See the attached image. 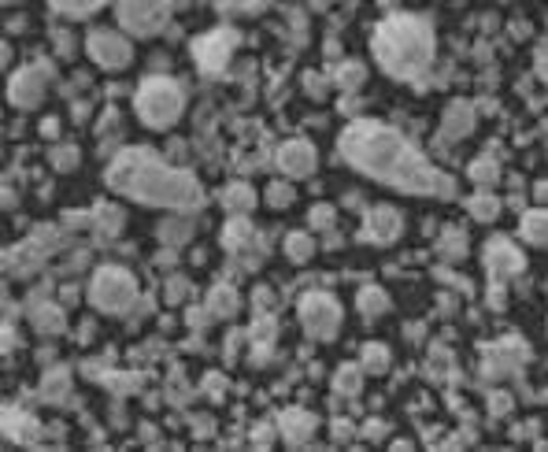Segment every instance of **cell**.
<instances>
[{"instance_id": "obj_7", "label": "cell", "mask_w": 548, "mask_h": 452, "mask_svg": "<svg viewBox=\"0 0 548 452\" xmlns=\"http://www.w3.org/2000/svg\"><path fill=\"white\" fill-rule=\"evenodd\" d=\"M301 326L315 341H334L341 334V305L330 293H308L301 300Z\"/></svg>"}, {"instance_id": "obj_30", "label": "cell", "mask_w": 548, "mask_h": 452, "mask_svg": "<svg viewBox=\"0 0 548 452\" xmlns=\"http://www.w3.org/2000/svg\"><path fill=\"white\" fill-rule=\"evenodd\" d=\"M293 200H296L293 179H286V182H274V186H267V205H270V208H289Z\"/></svg>"}, {"instance_id": "obj_36", "label": "cell", "mask_w": 548, "mask_h": 452, "mask_svg": "<svg viewBox=\"0 0 548 452\" xmlns=\"http://www.w3.org/2000/svg\"><path fill=\"white\" fill-rule=\"evenodd\" d=\"M48 160H53L56 171H74V167H79V148H74V145H56Z\"/></svg>"}, {"instance_id": "obj_32", "label": "cell", "mask_w": 548, "mask_h": 452, "mask_svg": "<svg viewBox=\"0 0 548 452\" xmlns=\"http://www.w3.org/2000/svg\"><path fill=\"white\" fill-rule=\"evenodd\" d=\"M467 253V241H463V230H444L441 234V256H448V260H460Z\"/></svg>"}, {"instance_id": "obj_21", "label": "cell", "mask_w": 548, "mask_h": 452, "mask_svg": "<svg viewBox=\"0 0 548 452\" xmlns=\"http://www.w3.org/2000/svg\"><path fill=\"white\" fill-rule=\"evenodd\" d=\"M356 308H360L363 319H378V315L389 312V293L382 286H363L360 297H356Z\"/></svg>"}, {"instance_id": "obj_28", "label": "cell", "mask_w": 548, "mask_h": 452, "mask_svg": "<svg viewBox=\"0 0 548 452\" xmlns=\"http://www.w3.org/2000/svg\"><path fill=\"white\" fill-rule=\"evenodd\" d=\"M60 15H71V19H79V15H93L96 8H104L108 0H48Z\"/></svg>"}, {"instance_id": "obj_26", "label": "cell", "mask_w": 548, "mask_h": 452, "mask_svg": "<svg viewBox=\"0 0 548 452\" xmlns=\"http://www.w3.org/2000/svg\"><path fill=\"white\" fill-rule=\"evenodd\" d=\"M363 367H353V364H345V367H337V374H334V389L341 393V397H356L360 389H363Z\"/></svg>"}, {"instance_id": "obj_27", "label": "cell", "mask_w": 548, "mask_h": 452, "mask_svg": "<svg viewBox=\"0 0 548 452\" xmlns=\"http://www.w3.org/2000/svg\"><path fill=\"white\" fill-rule=\"evenodd\" d=\"M286 256H289L293 264H308V260L315 256L311 234H289V238H286Z\"/></svg>"}, {"instance_id": "obj_22", "label": "cell", "mask_w": 548, "mask_h": 452, "mask_svg": "<svg viewBox=\"0 0 548 452\" xmlns=\"http://www.w3.org/2000/svg\"><path fill=\"white\" fill-rule=\"evenodd\" d=\"M237 305H241V297H237V289L234 286H215L212 293H208V312L215 315V319H230L234 312H237Z\"/></svg>"}, {"instance_id": "obj_45", "label": "cell", "mask_w": 548, "mask_h": 452, "mask_svg": "<svg viewBox=\"0 0 548 452\" xmlns=\"http://www.w3.org/2000/svg\"><path fill=\"white\" fill-rule=\"evenodd\" d=\"M534 193H537L541 205H548V182H537V189H534Z\"/></svg>"}, {"instance_id": "obj_43", "label": "cell", "mask_w": 548, "mask_h": 452, "mask_svg": "<svg viewBox=\"0 0 548 452\" xmlns=\"http://www.w3.org/2000/svg\"><path fill=\"white\" fill-rule=\"evenodd\" d=\"M41 134H45V138H56V134H60V122H56V119H45V122H41Z\"/></svg>"}, {"instance_id": "obj_12", "label": "cell", "mask_w": 548, "mask_h": 452, "mask_svg": "<svg viewBox=\"0 0 548 452\" xmlns=\"http://www.w3.org/2000/svg\"><path fill=\"white\" fill-rule=\"evenodd\" d=\"M522 267H527V256H522L508 238H493V241L486 245V271L493 274L496 282L511 279V274H519Z\"/></svg>"}, {"instance_id": "obj_46", "label": "cell", "mask_w": 548, "mask_h": 452, "mask_svg": "<svg viewBox=\"0 0 548 452\" xmlns=\"http://www.w3.org/2000/svg\"><path fill=\"white\" fill-rule=\"evenodd\" d=\"M4 4H15V0H4Z\"/></svg>"}, {"instance_id": "obj_13", "label": "cell", "mask_w": 548, "mask_h": 452, "mask_svg": "<svg viewBox=\"0 0 548 452\" xmlns=\"http://www.w3.org/2000/svg\"><path fill=\"white\" fill-rule=\"evenodd\" d=\"M401 234H404V219H401V212H396V208L378 205V208L367 212V219H363V238H367V241H375V245H393Z\"/></svg>"}, {"instance_id": "obj_39", "label": "cell", "mask_w": 548, "mask_h": 452, "mask_svg": "<svg viewBox=\"0 0 548 452\" xmlns=\"http://www.w3.org/2000/svg\"><path fill=\"white\" fill-rule=\"evenodd\" d=\"M367 441H382L386 434H389V423H378V419H370L367 426H363V431H360Z\"/></svg>"}, {"instance_id": "obj_25", "label": "cell", "mask_w": 548, "mask_h": 452, "mask_svg": "<svg viewBox=\"0 0 548 452\" xmlns=\"http://www.w3.org/2000/svg\"><path fill=\"white\" fill-rule=\"evenodd\" d=\"M89 226H96V234H101V238H115L122 230V212L115 205H96Z\"/></svg>"}, {"instance_id": "obj_1", "label": "cell", "mask_w": 548, "mask_h": 452, "mask_svg": "<svg viewBox=\"0 0 548 452\" xmlns=\"http://www.w3.org/2000/svg\"><path fill=\"white\" fill-rule=\"evenodd\" d=\"M337 148H341L345 163H353L360 174H367V179H375L389 189L415 193V197H441V200L456 197L453 174L434 167L411 145V138L386 127V122H375V119L348 122L337 138Z\"/></svg>"}, {"instance_id": "obj_5", "label": "cell", "mask_w": 548, "mask_h": 452, "mask_svg": "<svg viewBox=\"0 0 548 452\" xmlns=\"http://www.w3.org/2000/svg\"><path fill=\"white\" fill-rule=\"evenodd\" d=\"M89 305L104 315H127L137 305V279L127 267H101L89 282Z\"/></svg>"}, {"instance_id": "obj_19", "label": "cell", "mask_w": 548, "mask_h": 452, "mask_svg": "<svg viewBox=\"0 0 548 452\" xmlns=\"http://www.w3.org/2000/svg\"><path fill=\"white\" fill-rule=\"evenodd\" d=\"M30 322H34V331H37V334H45V338L63 334V326H67V319H63V308H60V305H34Z\"/></svg>"}, {"instance_id": "obj_40", "label": "cell", "mask_w": 548, "mask_h": 452, "mask_svg": "<svg viewBox=\"0 0 548 452\" xmlns=\"http://www.w3.org/2000/svg\"><path fill=\"white\" fill-rule=\"evenodd\" d=\"M489 412H493V415H508V412H511V397H508V393H493V397H489Z\"/></svg>"}, {"instance_id": "obj_11", "label": "cell", "mask_w": 548, "mask_h": 452, "mask_svg": "<svg viewBox=\"0 0 548 452\" xmlns=\"http://www.w3.org/2000/svg\"><path fill=\"white\" fill-rule=\"evenodd\" d=\"M274 163H278V171L286 174V179H293V182H304V179H311V174H315L319 156H315V145H311V141L293 138V141H286V145L278 148V156H274Z\"/></svg>"}, {"instance_id": "obj_44", "label": "cell", "mask_w": 548, "mask_h": 452, "mask_svg": "<svg viewBox=\"0 0 548 452\" xmlns=\"http://www.w3.org/2000/svg\"><path fill=\"white\" fill-rule=\"evenodd\" d=\"M222 389H227V382H222V379H208V393L212 397H222Z\"/></svg>"}, {"instance_id": "obj_16", "label": "cell", "mask_w": 548, "mask_h": 452, "mask_svg": "<svg viewBox=\"0 0 548 452\" xmlns=\"http://www.w3.org/2000/svg\"><path fill=\"white\" fill-rule=\"evenodd\" d=\"M222 245H227V253L241 256V253H248V248H260V234L245 215H230L227 230H222Z\"/></svg>"}, {"instance_id": "obj_10", "label": "cell", "mask_w": 548, "mask_h": 452, "mask_svg": "<svg viewBox=\"0 0 548 452\" xmlns=\"http://www.w3.org/2000/svg\"><path fill=\"white\" fill-rule=\"evenodd\" d=\"M48 89V67L45 63H30L12 74V86H8V96L15 108H37L41 96Z\"/></svg>"}, {"instance_id": "obj_17", "label": "cell", "mask_w": 548, "mask_h": 452, "mask_svg": "<svg viewBox=\"0 0 548 452\" xmlns=\"http://www.w3.org/2000/svg\"><path fill=\"white\" fill-rule=\"evenodd\" d=\"M37 419L27 415V412H19V408H4V438L8 441H34L37 438Z\"/></svg>"}, {"instance_id": "obj_23", "label": "cell", "mask_w": 548, "mask_h": 452, "mask_svg": "<svg viewBox=\"0 0 548 452\" xmlns=\"http://www.w3.org/2000/svg\"><path fill=\"white\" fill-rule=\"evenodd\" d=\"M467 212L475 215L478 222H493L496 215H501V197H496V193H489V189L482 186V193H475V197L467 200Z\"/></svg>"}, {"instance_id": "obj_4", "label": "cell", "mask_w": 548, "mask_h": 452, "mask_svg": "<svg viewBox=\"0 0 548 452\" xmlns=\"http://www.w3.org/2000/svg\"><path fill=\"white\" fill-rule=\"evenodd\" d=\"M134 112L145 122L148 130H167L182 119L186 112V89L167 79V74H156V79H145L134 93Z\"/></svg>"}, {"instance_id": "obj_6", "label": "cell", "mask_w": 548, "mask_h": 452, "mask_svg": "<svg viewBox=\"0 0 548 452\" xmlns=\"http://www.w3.org/2000/svg\"><path fill=\"white\" fill-rule=\"evenodd\" d=\"M174 0H115L119 27L134 38H156L170 19Z\"/></svg>"}, {"instance_id": "obj_18", "label": "cell", "mask_w": 548, "mask_h": 452, "mask_svg": "<svg viewBox=\"0 0 548 452\" xmlns=\"http://www.w3.org/2000/svg\"><path fill=\"white\" fill-rule=\"evenodd\" d=\"M222 208H227L230 215H248L256 208V193L248 182H230L227 189H222Z\"/></svg>"}, {"instance_id": "obj_20", "label": "cell", "mask_w": 548, "mask_h": 452, "mask_svg": "<svg viewBox=\"0 0 548 452\" xmlns=\"http://www.w3.org/2000/svg\"><path fill=\"white\" fill-rule=\"evenodd\" d=\"M519 234H522V241H530L537 248H548V212L544 208L527 212L519 219Z\"/></svg>"}, {"instance_id": "obj_9", "label": "cell", "mask_w": 548, "mask_h": 452, "mask_svg": "<svg viewBox=\"0 0 548 452\" xmlns=\"http://www.w3.org/2000/svg\"><path fill=\"white\" fill-rule=\"evenodd\" d=\"M237 48V34L234 30H212L204 38L193 41V56H196V67L208 71V74H222Z\"/></svg>"}, {"instance_id": "obj_38", "label": "cell", "mask_w": 548, "mask_h": 452, "mask_svg": "<svg viewBox=\"0 0 548 452\" xmlns=\"http://www.w3.org/2000/svg\"><path fill=\"white\" fill-rule=\"evenodd\" d=\"M334 219H337V212L330 205H315L311 215H308V222L315 226V230H334Z\"/></svg>"}, {"instance_id": "obj_24", "label": "cell", "mask_w": 548, "mask_h": 452, "mask_svg": "<svg viewBox=\"0 0 548 452\" xmlns=\"http://www.w3.org/2000/svg\"><path fill=\"white\" fill-rule=\"evenodd\" d=\"M389 364H393V356H389V348H386V345H378V341H367V345H363L360 367H363L367 374H386Z\"/></svg>"}, {"instance_id": "obj_42", "label": "cell", "mask_w": 548, "mask_h": 452, "mask_svg": "<svg viewBox=\"0 0 548 452\" xmlns=\"http://www.w3.org/2000/svg\"><path fill=\"white\" fill-rule=\"evenodd\" d=\"M537 74H541V79L548 82V45H541V48H537Z\"/></svg>"}, {"instance_id": "obj_8", "label": "cell", "mask_w": 548, "mask_h": 452, "mask_svg": "<svg viewBox=\"0 0 548 452\" xmlns=\"http://www.w3.org/2000/svg\"><path fill=\"white\" fill-rule=\"evenodd\" d=\"M86 53L96 67H104V71H122V67H130L134 60V45L127 34H119V30H93L89 41H86Z\"/></svg>"}, {"instance_id": "obj_34", "label": "cell", "mask_w": 548, "mask_h": 452, "mask_svg": "<svg viewBox=\"0 0 548 452\" xmlns=\"http://www.w3.org/2000/svg\"><path fill=\"white\" fill-rule=\"evenodd\" d=\"M189 234H193V226H189V222H182V219H179V222L170 219V222H163V226H160V241H163V245H182Z\"/></svg>"}, {"instance_id": "obj_37", "label": "cell", "mask_w": 548, "mask_h": 452, "mask_svg": "<svg viewBox=\"0 0 548 452\" xmlns=\"http://www.w3.org/2000/svg\"><path fill=\"white\" fill-rule=\"evenodd\" d=\"M163 297H167V305H186V297H189V279H182V274H174V279H167Z\"/></svg>"}, {"instance_id": "obj_2", "label": "cell", "mask_w": 548, "mask_h": 452, "mask_svg": "<svg viewBox=\"0 0 548 452\" xmlns=\"http://www.w3.org/2000/svg\"><path fill=\"white\" fill-rule=\"evenodd\" d=\"M104 182L119 193L130 197L145 208H170V212H193L201 208L204 189L189 171L167 163L163 156L148 148H127L119 153L104 174Z\"/></svg>"}, {"instance_id": "obj_35", "label": "cell", "mask_w": 548, "mask_h": 452, "mask_svg": "<svg viewBox=\"0 0 548 452\" xmlns=\"http://www.w3.org/2000/svg\"><path fill=\"white\" fill-rule=\"evenodd\" d=\"M67 386H71L67 371H63V367H56V371H48V374H45L41 393H45V397H63V393H67Z\"/></svg>"}, {"instance_id": "obj_3", "label": "cell", "mask_w": 548, "mask_h": 452, "mask_svg": "<svg viewBox=\"0 0 548 452\" xmlns=\"http://www.w3.org/2000/svg\"><path fill=\"white\" fill-rule=\"evenodd\" d=\"M370 53L389 79H422L434 63V30L422 15H389L370 34Z\"/></svg>"}, {"instance_id": "obj_33", "label": "cell", "mask_w": 548, "mask_h": 452, "mask_svg": "<svg viewBox=\"0 0 548 452\" xmlns=\"http://www.w3.org/2000/svg\"><path fill=\"white\" fill-rule=\"evenodd\" d=\"M274 331H278V326H274V319L263 312L253 322V331H248V341H253V345H274Z\"/></svg>"}, {"instance_id": "obj_41", "label": "cell", "mask_w": 548, "mask_h": 452, "mask_svg": "<svg viewBox=\"0 0 548 452\" xmlns=\"http://www.w3.org/2000/svg\"><path fill=\"white\" fill-rule=\"evenodd\" d=\"M330 431H334V441H353L356 426L348 423V419H334V426H330Z\"/></svg>"}, {"instance_id": "obj_29", "label": "cell", "mask_w": 548, "mask_h": 452, "mask_svg": "<svg viewBox=\"0 0 548 452\" xmlns=\"http://www.w3.org/2000/svg\"><path fill=\"white\" fill-rule=\"evenodd\" d=\"M496 179H501V167H496V160L482 156V160L470 163V182H478V186H493Z\"/></svg>"}, {"instance_id": "obj_14", "label": "cell", "mask_w": 548, "mask_h": 452, "mask_svg": "<svg viewBox=\"0 0 548 452\" xmlns=\"http://www.w3.org/2000/svg\"><path fill=\"white\" fill-rule=\"evenodd\" d=\"M319 431V423H315V415L311 412H304V408H286L282 415H278V434H282V441L286 445H308L311 441V434Z\"/></svg>"}, {"instance_id": "obj_31", "label": "cell", "mask_w": 548, "mask_h": 452, "mask_svg": "<svg viewBox=\"0 0 548 452\" xmlns=\"http://www.w3.org/2000/svg\"><path fill=\"white\" fill-rule=\"evenodd\" d=\"M363 79H367L363 63H341V67H337V86H341L345 93H348V89H360Z\"/></svg>"}, {"instance_id": "obj_15", "label": "cell", "mask_w": 548, "mask_h": 452, "mask_svg": "<svg viewBox=\"0 0 548 452\" xmlns=\"http://www.w3.org/2000/svg\"><path fill=\"white\" fill-rule=\"evenodd\" d=\"M470 130H475V108H470L467 100H453L441 115V134L448 141H463Z\"/></svg>"}]
</instances>
